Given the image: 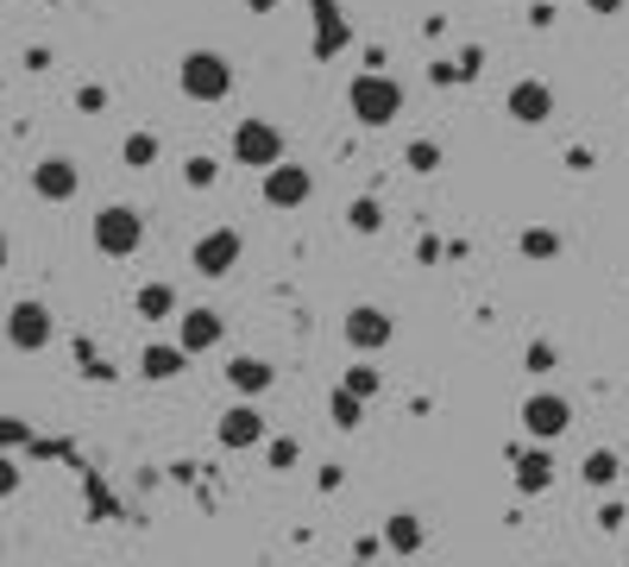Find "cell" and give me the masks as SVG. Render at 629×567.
<instances>
[{
	"label": "cell",
	"instance_id": "1",
	"mask_svg": "<svg viewBox=\"0 0 629 567\" xmlns=\"http://www.w3.org/2000/svg\"><path fill=\"white\" fill-rule=\"evenodd\" d=\"M347 107H352L359 127H391V120L403 114V82H391L384 70H365V77H352Z\"/></svg>",
	"mask_w": 629,
	"mask_h": 567
},
{
	"label": "cell",
	"instance_id": "2",
	"mask_svg": "<svg viewBox=\"0 0 629 567\" xmlns=\"http://www.w3.org/2000/svg\"><path fill=\"white\" fill-rule=\"evenodd\" d=\"M176 82H183V95L201 107H214L233 95V63H226L221 51H189L183 57V70H176Z\"/></svg>",
	"mask_w": 629,
	"mask_h": 567
},
{
	"label": "cell",
	"instance_id": "3",
	"mask_svg": "<svg viewBox=\"0 0 629 567\" xmlns=\"http://www.w3.org/2000/svg\"><path fill=\"white\" fill-rule=\"evenodd\" d=\"M139 240H145V221H139V208L114 202V208H101V215H95V253L132 258V253H139Z\"/></svg>",
	"mask_w": 629,
	"mask_h": 567
},
{
	"label": "cell",
	"instance_id": "4",
	"mask_svg": "<svg viewBox=\"0 0 629 567\" xmlns=\"http://www.w3.org/2000/svg\"><path fill=\"white\" fill-rule=\"evenodd\" d=\"M233 158L246 171H271V164H283V132L271 120H240L233 127Z\"/></svg>",
	"mask_w": 629,
	"mask_h": 567
},
{
	"label": "cell",
	"instance_id": "5",
	"mask_svg": "<svg viewBox=\"0 0 629 567\" xmlns=\"http://www.w3.org/2000/svg\"><path fill=\"white\" fill-rule=\"evenodd\" d=\"M265 429H271V423H265V410H258V397H240V404H226V410H221L214 441L240 454V448H258V441H265Z\"/></svg>",
	"mask_w": 629,
	"mask_h": 567
},
{
	"label": "cell",
	"instance_id": "6",
	"mask_svg": "<svg viewBox=\"0 0 629 567\" xmlns=\"http://www.w3.org/2000/svg\"><path fill=\"white\" fill-rule=\"evenodd\" d=\"M523 429H528V441H560L567 429H573V404L554 397V391H535V397L523 404Z\"/></svg>",
	"mask_w": 629,
	"mask_h": 567
},
{
	"label": "cell",
	"instance_id": "7",
	"mask_svg": "<svg viewBox=\"0 0 629 567\" xmlns=\"http://www.w3.org/2000/svg\"><path fill=\"white\" fill-rule=\"evenodd\" d=\"M7 340H13L20 354L50 347V310H45V303H32V297H25V303H13V310H7Z\"/></svg>",
	"mask_w": 629,
	"mask_h": 567
},
{
	"label": "cell",
	"instance_id": "8",
	"mask_svg": "<svg viewBox=\"0 0 629 567\" xmlns=\"http://www.w3.org/2000/svg\"><path fill=\"white\" fill-rule=\"evenodd\" d=\"M308 196H315V177H308L302 164H290V158H283V164H271V171H265V202H271V208H302Z\"/></svg>",
	"mask_w": 629,
	"mask_h": 567
},
{
	"label": "cell",
	"instance_id": "9",
	"mask_svg": "<svg viewBox=\"0 0 629 567\" xmlns=\"http://www.w3.org/2000/svg\"><path fill=\"white\" fill-rule=\"evenodd\" d=\"M315 13V57H340L352 45V20L340 13V0H308Z\"/></svg>",
	"mask_w": 629,
	"mask_h": 567
},
{
	"label": "cell",
	"instance_id": "10",
	"mask_svg": "<svg viewBox=\"0 0 629 567\" xmlns=\"http://www.w3.org/2000/svg\"><path fill=\"white\" fill-rule=\"evenodd\" d=\"M503 114H510L516 127H541V120H554V89L548 82H516V89L503 95Z\"/></svg>",
	"mask_w": 629,
	"mask_h": 567
},
{
	"label": "cell",
	"instance_id": "11",
	"mask_svg": "<svg viewBox=\"0 0 629 567\" xmlns=\"http://www.w3.org/2000/svg\"><path fill=\"white\" fill-rule=\"evenodd\" d=\"M233 265H240V233L233 228H214V233L196 240V271L201 278H226Z\"/></svg>",
	"mask_w": 629,
	"mask_h": 567
},
{
	"label": "cell",
	"instance_id": "12",
	"mask_svg": "<svg viewBox=\"0 0 629 567\" xmlns=\"http://www.w3.org/2000/svg\"><path fill=\"white\" fill-rule=\"evenodd\" d=\"M391 335H397V328H391V315L377 310V303H359V310L347 315V347H359V354H377Z\"/></svg>",
	"mask_w": 629,
	"mask_h": 567
},
{
	"label": "cell",
	"instance_id": "13",
	"mask_svg": "<svg viewBox=\"0 0 629 567\" xmlns=\"http://www.w3.org/2000/svg\"><path fill=\"white\" fill-rule=\"evenodd\" d=\"M226 385L240 391V397H265V391L277 385V366L258 360V354H233V360H226Z\"/></svg>",
	"mask_w": 629,
	"mask_h": 567
},
{
	"label": "cell",
	"instance_id": "14",
	"mask_svg": "<svg viewBox=\"0 0 629 567\" xmlns=\"http://www.w3.org/2000/svg\"><path fill=\"white\" fill-rule=\"evenodd\" d=\"M548 486H554V454H548V441H535L528 454H516V491H523V498H541Z\"/></svg>",
	"mask_w": 629,
	"mask_h": 567
},
{
	"label": "cell",
	"instance_id": "15",
	"mask_svg": "<svg viewBox=\"0 0 629 567\" xmlns=\"http://www.w3.org/2000/svg\"><path fill=\"white\" fill-rule=\"evenodd\" d=\"M183 366H189V347H183V340H151L145 354H139V372H145L151 385H171L176 372H183Z\"/></svg>",
	"mask_w": 629,
	"mask_h": 567
},
{
	"label": "cell",
	"instance_id": "16",
	"mask_svg": "<svg viewBox=\"0 0 629 567\" xmlns=\"http://www.w3.org/2000/svg\"><path fill=\"white\" fill-rule=\"evenodd\" d=\"M75 164L70 158H45V164H38V171H32V189H38V196H45V202H70L75 196Z\"/></svg>",
	"mask_w": 629,
	"mask_h": 567
},
{
	"label": "cell",
	"instance_id": "17",
	"mask_svg": "<svg viewBox=\"0 0 629 567\" xmlns=\"http://www.w3.org/2000/svg\"><path fill=\"white\" fill-rule=\"evenodd\" d=\"M221 335H226L221 310H189V315H183V328H176V340H183L189 354H208V347H221Z\"/></svg>",
	"mask_w": 629,
	"mask_h": 567
},
{
	"label": "cell",
	"instance_id": "18",
	"mask_svg": "<svg viewBox=\"0 0 629 567\" xmlns=\"http://www.w3.org/2000/svg\"><path fill=\"white\" fill-rule=\"evenodd\" d=\"M579 479H585L592 491H610L617 479H624V461H617L610 448H592V454H585V466H579Z\"/></svg>",
	"mask_w": 629,
	"mask_h": 567
},
{
	"label": "cell",
	"instance_id": "19",
	"mask_svg": "<svg viewBox=\"0 0 629 567\" xmlns=\"http://www.w3.org/2000/svg\"><path fill=\"white\" fill-rule=\"evenodd\" d=\"M327 423H334V429H340V436H352V429H359V423H365V397H359V391H334V397H327Z\"/></svg>",
	"mask_w": 629,
	"mask_h": 567
},
{
	"label": "cell",
	"instance_id": "20",
	"mask_svg": "<svg viewBox=\"0 0 629 567\" xmlns=\"http://www.w3.org/2000/svg\"><path fill=\"white\" fill-rule=\"evenodd\" d=\"M384 542H391L397 555H416V548H422V517H416V511L384 517Z\"/></svg>",
	"mask_w": 629,
	"mask_h": 567
},
{
	"label": "cell",
	"instance_id": "21",
	"mask_svg": "<svg viewBox=\"0 0 629 567\" xmlns=\"http://www.w3.org/2000/svg\"><path fill=\"white\" fill-rule=\"evenodd\" d=\"M120 158L132 164V171H151V164H158V132H126Z\"/></svg>",
	"mask_w": 629,
	"mask_h": 567
},
{
	"label": "cell",
	"instance_id": "22",
	"mask_svg": "<svg viewBox=\"0 0 629 567\" xmlns=\"http://www.w3.org/2000/svg\"><path fill=\"white\" fill-rule=\"evenodd\" d=\"M171 310H176V290H171V284H145V290H139V315H145V322H164Z\"/></svg>",
	"mask_w": 629,
	"mask_h": 567
},
{
	"label": "cell",
	"instance_id": "23",
	"mask_svg": "<svg viewBox=\"0 0 629 567\" xmlns=\"http://www.w3.org/2000/svg\"><path fill=\"white\" fill-rule=\"evenodd\" d=\"M523 258H535V265L560 258V233L554 228H523Z\"/></svg>",
	"mask_w": 629,
	"mask_h": 567
},
{
	"label": "cell",
	"instance_id": "24",
	"mask_svg": "<svg viewBox=\"0 0 629 567\" xmlns=\"http://www.w3.org/2000/svg\"><path fill=\"white\" fill-rule=\"evenodd\" d=\"M183 183H189V189H214V183H221V164H214L208 152H196L189 164H183Z\"/></svg>",
	"mask_w": 629,
	"mask_h": 567
},
{
	"label": "cell",
	"instance_id": "25",
	"mask_svg": "<svg viewBox=\"0 0 629 567\" xmlns=\"http://www.w3.org/2000/svg\"><path fill=\"white\" fill-rule=\"evenodd\" d=\"M347 228L352 233H377V228H384V208H377L372 196H359V202L347 208Z\"/></svg>",
	"mask_w": 629,
	"mask_h": 567
},
{
	"label": "cell",
	"instance_id": "26",
	"mask_svg": "<svg viewBox=\"0 0 629 567\" xmlns=\"http://www.w3.org/2000/svg\"><path fill=\"white\" fill-rule=\"evenodd\" d=\"M340 385L347 391H359V397H377V391H384V372H377V366H347V379H340Z\"/></svg>",
	"mask_w": 629,
	"mask_h": 567
},
{
	"label": "cell",
	"instance_id": "27",
	"mask_svg": "<svg viewBox=\"0 0 629 567\" xmlns=\"http://www.w3.org/2000/svg\"><path fill=\"white\" fill-rule=\"evenodd\" d=\"M403 164H409L416 177H428V171H441V146H434V139H416V146L403 152Z\"/></svg>",
	"mask_w": 629,
	"mask_h": 567
},
{
	"label": "cell",
	"instance_id": "28",
	"mask_svg": "<svg viewBox=\"0 0 629 567\" xmlns=\"http://www.w3.org/2000/svg\"><path fill=\"white\" fill-rule=\"evenodd\" d=\"M0 441H7V448H25V441H32L25 416H0Z\"/></svg>",
	"mask_w": 629,
	"mask_h": 567
},
{
	"label": "cell",
	"instance_id": "29",
	"mask_svg": "<svg viewBox=\"0 0 629 567\" xmlns=\"http://www.w3.org/2000/svg\"><path fill=\"white\" fill-rule=\"evenodd\" d=\"M528 372H554V347H548V340H535V347H528Z\"/></svg>",
	"mask_w": 629,
	"mask_h": 567
},
{
	"label": "cell",
	"instance_id": "30",
	"mask_svg": "<svg viewBox=\"0 0 629 567\" xmlns=\"http://www.w3.org/2000/svg\"><path fill=\"white\" fill-rule=\"evenodd\" d=\"M271 466L277 473H290V466H296V441H271Z\"/></svg>",
	"mask_w": 629,
	"mask_h": 567
},
{
	"label": "cell",
	"instance_id": "31",
	"mask_svg": "<svg viewBox=\"0 0 629 567\" xmlns=\"http://www.w3.org/2000/svg\"><path fill=\"white\" fill-rule=\"evenodd\" d=\"M75 107H82V114H101V107H107V89H95V82H89V89L75 95Z\"/></svg>",
	"mask_w": 629,
	"mask_h": 567
},
{
	"label": "cell",
	"instance_id": "32",
	"mask_svg": "<svg viewBox=\"0 0 629 567\" xmlns=\"http://www.w3.org/2000/svg\"><path fill=\"white\" fill-rule=\"evenodd\" d=\"M428 82H434V89H447V82H466V77H459L453 63H428Z\"/></svg>",
	"mask_w": 629,
	"mask_h": 567
},
{
	"label": "cell",
	"instance_id": "33",
	"mask_svg": "<svg viewBox=\"0 0 629 567\" xmlns=\"http://www.w3.org/2000/svg\"><path fill=\"white\" fill-rule=\"evenodd\" d=\"M13 491H20V466L0 461V498H13Z\"/></svg>",
	"mask_w": 629,
	"mask_h": 567
},
{
	"label": "cell",
	"instance_id": "34",
	"mask_svg": "<svg viewBox=\"0 0 629 567\" xmlns=\"http://www.w3.org/2000/svg\"><path fill=\"white\" fill-rule=\"evenodd\" d=\"M478 63H485V51H459V77L473 82V77H478Z\"/></svg>",
	"mask_w": 629,
	"mask_h": 567
},
{
	"label": "cell",
	"instance_id": "35",
	"mask_svg": "<svg viewBox=\"0 0 629 567\" xmlns=\"http://www.w3.org/2000/svg\"><path fill=\"white\" fill-rule=\"evenodd\" d=\"M585 7H592L598 20H610V13H624V0H585Z\"/></svg>",
	"mask_w": 629,
	"mask_h": 567
},
{
	"label": "cell",
	"instance_id": "36",
	"mask_svg": "<svg viewBox=\"0 0 629 567\" xmlns=\"http://www.w3.org/2000/svg\"><path fill=\"white\" fill-rule=\"evenodd\" d=\"M252 13H277V7H283V0H246Z\"/></svg>",
	"mask_w": 629,
	"mask_h": 567
}]
</instances>
